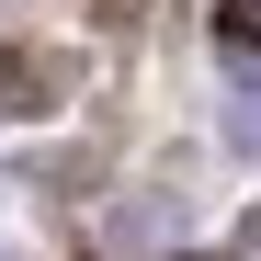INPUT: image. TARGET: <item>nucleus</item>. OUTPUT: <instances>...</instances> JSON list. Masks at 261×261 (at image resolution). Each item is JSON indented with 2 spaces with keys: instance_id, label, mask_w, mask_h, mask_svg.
Returning <instances> with one entry per match:
<instances>
[{
  "instance_id": "f257e3e1",
  "label": "nucleus",
  "mask_w": 261,
  "mask_h": 261,
  "mask_svg": "<svg viewBox=\"0 0 261 261\" xmlns=\"http://www.w3.org/2000/svg\"><path fill=\"white\" fill-rule=\"evenodd\" d=\"M216 34H227V68L261 80V0H227V12H216Z\"/></svg>"
},
{
  "instance_id": "f03ea898",
  "label": "nucleus",
  "mask_w": 261,
  "mask_h": 261,
  "mask_svg": "<svg viewBox=\"0 0 261 261\" xmlns=\"http://www.w3.org/2000/svg\"><path fill=\"white\" fill-rule=\"evenodd\" d=\"M0 102H57V68L46 57H12V68H0Z\"/></svg>"
}]
</instances>
